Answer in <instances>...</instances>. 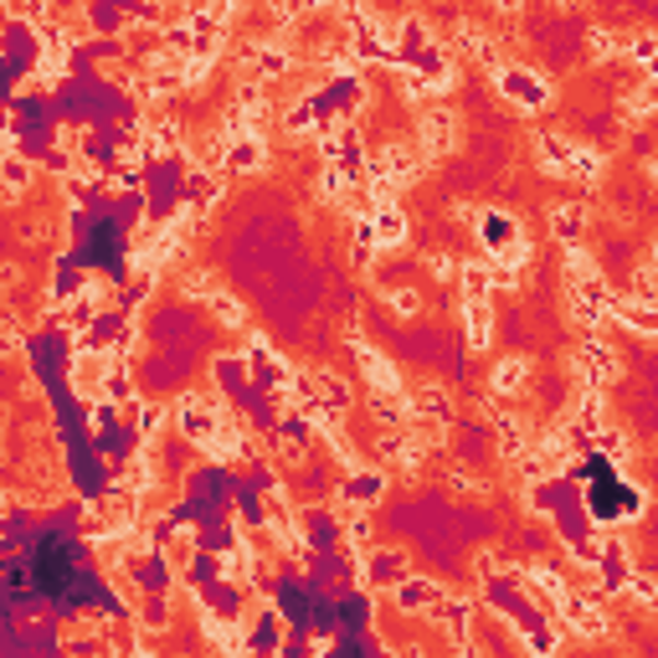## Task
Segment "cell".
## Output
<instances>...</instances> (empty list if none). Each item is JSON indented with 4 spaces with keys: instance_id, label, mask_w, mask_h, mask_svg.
I'll list each match as a JSON object with an SVG mask.
<instances>
[{
    "instance_id": "17",
    "label": "cell",
    "mask_w": 658,
    "mask_h": 658,
    "mask_svg": "<svg viewBox=\"0 0 658 658\" xmlns=\"http://www.w3.org/2000/svg\"><path fill=\"white\" fill-rule=\"evenodd\" d=\"M453 47L463 51V57H473V62H484V68H499V62H505V51L494 47V36L489 32H478V26H473V21H458V32H453Z\"/></svg>"
},
{
    "instance_id": "40",
    "label": "cell",
    "mask_w": 658,
    "mask_h": 658,
    "mask_svg": "<svg viewBox=\"0 0 658 658\" xmlns=\"http://www.w3.org/2000/svg\"><path fill=\"white\" fill-rule=\"evenodd\" d=\"M458 268H463V263H453V257H432V273H438V278H458Z\"/></svg>"
},
{
    "instance_id": "27",
    "label": "cell",
    "mask_w": 658,
    "mask_h": 658,
    "mask_svg": "<svg viewBox=\"0 0 658 658\" xmlns=\"http://www.w3.org/2000/svg\"><path fill=\"white\" fill-rule=\"evenodd\" d=\"M494 427H499V453L515 463V458H524L530 448H524V432H520V423L509 417V412H494Z\"/></svg>"
},
{
    "instance_id": "29",
    "label": "cell",
    "mask_w": 658,
    "mask_h": 658,
    "mask_svg": "<svg viewBox=\"0 0 658 658\" xmlns=\"http://www.w3.org/2000/svg\"><path fill=\"white\" fill-rule=\"evenodd\" d=\"M623 57H633L638 68H654V62H658V32L623 36Z\"/></svg>"
},
{
    "instance_id": "35",
    "label": "cell",
    "mask_w": 658,
    "mask_h": 658,
    "mask_svg": "<svg viewBox=\"0 0 658 658\" xmlns=\"http://www.w3.org/2000/svg\"><path fill=\"white\" fill-rule=\"evenodd\" d=\"M217 278H211V273H186V299H211V293H217Z\"/></svg>"
},
{
    "instance_id": "12",
    "label": "cell",
    "mask_w": 658,
    "mask_h": 658,
    "mask_svg": "<svg viewBox=\"0 0 658 658\" xmlns=\"http://www.w3.org/2000/svg\"><path fill=\"white\" fill-rule=\"evenodd\" d=\"M381 494H386V473L381 469H366V463H355L345 473V484H339V499L350 509H376L381 505Z\"/></svg>"
},
{
    "instance_id": "11",
    "label": "cell",
    "mask_w": 658,
    "mask_h": 658,
    "mask_svg": "<svg viewBox=\"0 0 658 658\" xmlns=\"http://www.w3.org/2000/svg\"><path fill=\"white\" fill-rule=\"evenodd\" d=\"M355 366H360V376L371 381L376 396H402V376H396V366H391V360L376 350V345L355 339Z\"/></svg>"
},
{
    "instance_id": "6",
    "label": "cell",
    "mask_w": 658,
    "mask_h": 658,
    "mask_svg": "<svg viewBox=\"0 0 658 658\" xmlns=\"http://www.w3.org/2000/svg\"><path fill=\"white\" fill-rule=\"evenodd\" d=\"M406 572H412V566H406V556L396 545H371V551L360 556V587L366 591H391Z\"/></svg>"
},
{
    "instance_id": "5",
    "label": "cell",
    "mask_w": 658,
    "mask_h": 658,
    "mask_svg": "<svg viewBox=\"0 0 658 658\" xmlns=\"http://www.w3.org/2000/svg\"><path fill=\"white\" fill-rule=\"evenodd\" d=\"M442 597H448V591H442L432 576H412V572H406L402 581L391 587V602H396V612H402V617H432Z\"/></svg>"
},
{
    "instance_id": "15",
    "label": "cell",
    "mask_w": 658,
    "mask_h": 658,
    "mask_svg": "<svg viewBox=\"0 0 658 658\" xmlns=\"http://www.w3.org/2000/svg\"><path fill=\"white\" fill-rule=\"evenodd\" d=\"M247 68H253V78H263V83H273V78H284L288 68H293V51H288V42H247Z\"/></svg>"
},
{
    "instance_id": "25",
    "label": "cell",
    "mask_w": 658,
    "mask_h": 658,
    "mask_svg": "<svg viewBox=\"0 0 658 658\" xmlns=\"http://www.w3.org/2000/svg\"><path fill=\"white\" fill-rule=\"evenodd\" d=\"M217 196H221V175H217V170H191V175H186V206H191V211H206Z\"/></svg>"
},
{
    "instance_id": "31",
    "label": "cell",
    "mask_w": 658,
    "mask_h": 658,
    "mask_svg": "<svg viewBox=\"0 0 658 658\" xmlns=\"http://www.w3.org/2000/svg\"><path fill=\"white\" fill-rule=\"evenodd\" d=\"M5 196H11V201H16V196H26V186H32V165H26V160H21L16 150L5 154Z\"/></svg>"
},
{
    "instance_id": "37",
    "label": "cell",
    "mask_w": 658,
    "mask_h": 658,
    "mask_svg": "<svg viewBox=\"0 0 658 658\" xmlns=\"http://www.w3.org/2000/svg\"><path fill=\"white\" fill-rule=\"evenodd\" d=\"M386 299H391V309H396V314H417V309H423V299H417L412 288H386Z\"/></svg>"
},
{
    "instance_id": "28",
    "label": "cell",
    "mask_w": 658,
    "mask_h": 658,
    "mask_svg": "<svg viewBox=\"0 0 658 658\" xmlns=\"http://www.w3.org/2000/svg\"><path fill=\"white\" fill-rule=\"evenodd\" d=\"M206 309H211V314H217V320L227 324V330H247V309L236 304V299L227 293V288H217V293L206 299Z\"/></svg>"
},
{
    "instance_id": "13",
    "label": "cell",
    "mask_w": 658,
    "mask_h": 658,
    "mask_svg": "<svg viewBox=\"0 0 658 658\" xmlns=\"http://www.w3.org/2000/svg\"><path fill=\"white\" fill-rule=\"evenodd\" d=\"M417 145H423L427 160L448 154L458 145V114H448V108H427L423 124H417Z\"/></svg>"
},
{
    "instance_id": "43",
    "label": "cell",
    "mask_w": 658,
    "mask_h": 658,
    "mask_svg": "<svg viewBox=\"0 0 658 658\" xmlns=\"http://www.w3.org/2000/svg\"><path fill=\"white\" fill-rule=\"evenodd\" d=\"M648 263H654V268H658V247H654V257H648Z\"/></svg>"
},
{
    "instance_id": "20",
    "label": "cell",
    "mask_w": 658,
    "mask_h": 658,
    "mask_svg": "<svg viewBox=\"0 0 658 658\" xmlns=\"http://www.w3.org/2000/svg\"><path fill=\"white\" fill-rule=\"evenodd\" d=\"M463 330H469V350H489L494 339V304L489 299H463Z\"/></svg>"
},
{
    "instance_id": "33",
    "label": "cell",
    "mask_w": 658,
    "mask_h": 658,
    "mask_svg": "<svg viewBox=\"0 0 658 658\" xmlns=\"http://www.w3.org/2000/svg\"><path fill=\"white\" fill-rule=\"evenodd\" d=\"M587 51L597 57V62H608V57H623V36H612V32H591V36H587Z\"/></svg>"
},
{
    "instance_id": "9",
    "label": "cell",
    "mask_w": 658,
    "mask_h": 658,
    "mask_svg": "<svg viewBox=\"0 0 658 658\" xmlns=\"http://www.w3.org/2000/svg\"><path fill=\"white\" fill-rule=\"evenodd\" d=\"M423 145H386V150L371 160V175L366 181H391V186H406L417 170H423Z\"/></svg>"
},
{
    "instance_id": "4",
    "label": "cell",
    "mask_w": 658,
    "mask_h": 658,
    "mask_svg": "<svg viewBox=\"0 0 658 658\" xmlns=\"http://www.w3.org/2000/svg\"><path fill=\"white\" fill-rule=\"evenodd\" d=\"M473 236H478V247H484V257H505V253H515L524 242V227H520V217H509V211H499V206H484L478 217H473Z\"/></svg>"
},
{
    "instance_id": "24",
    "label": "cell",
    "mask_w": 658,
    "mask_h": 658,
    "mask_svg": "<svg viewBox=\"0 0 658 658\" xmlns=\"http://www.w3.org/2000/svg\"><path fill=\"white\" fill-rule=\"evenodd\" d=\"M551 232L572 247V242H581V232H587V206H576V201H561L556 211H551Z\"/></svg>"
},
{
    "instance_id": "16",
    "label": "cell",
    "mask_w": 658,
    "mask_h": 658,
    "mask_svg": "<svg viewBox=\"0 0 658 658\" xmlns=\"http://www.w3.org/2000/svg\"><path fill=\"white\" fill-rule=\"evenodd\" d=\"M576 139L556 135V129H545V135H535V160H541V170H551V175H566L572 181V160H576Z\"/></svg>"
},
{
    "instance_id": "44",
    "label": "cell",
    "mask_w": 658,
    "mask_h": 658,
    "mask_svg": "<svg viewBox=\"0 0 658 658\" xmlns=\"http://www.w3.org/2000/svg\"><path fill=\"white\" fill-rule=\"evenodd\" d=\"M551 5H572V0H551Z\"/></svg>"
},
{
    "instance_id": "30",
    "label": "cell",
    "mask_w": 658,
    "mask_h": 658,
    "mask_svg": "<svg viewBox=\"0 0 658 658\" xmlns=\"http://www.w3.org/2000/svg\"><path fill=\"white\" fill-rule=\"evenodd\" d=\"M278 627H284V612L263 608L257 612V633H247V648H278Z\"/></svg>"
},
{
    "instance_id": "38",
    "label": "cell",
    "mask_w": 658,
    "mask_h": 658,
    "mask_svg": "<svg viewBox=\"0 0 658 658\" xmlns=\"http://www.w3.org/2000/svg\"><path fill=\"white\" fill-rule=\"evenodd\" d=\"M643 72H648V83H643L638 99L648 103V108H658V62H654V68H643Z\"/></svg>"
},
{
    "instance_id": "42",
    "label": "cell",
    "mask_w": 658,
    "mask_h": 658,
    "mask_svg": "<svg viewBox=\"0 0 658 658\" xmlns=\"http://www.w3.org/2000/svg\"><path fill=\"white\" fill-rule=\"evenodd\" d=\"M648 175H654V181H658V160H654V165H648Z\"/></svg>"
},
{
    "instance_id": "1",
    "label": "cell",
    "mask_w": 658,
    "mask_h": 658,
    "mask_svg": "<svg viewBox=\"0 0 658 658\" xmlns=\"http://www.w3.org/2000/svg\"><path fill=\"white\" fill-rule=\"evenodd\" d=\"M566 288H572V320H581V330H591L597 320H608V284L602 273L591 268V257L581 253V242L566 247Z\"/></svg>"
},
{
    "instance_id": "19",
    "label": "cell",
    "mask_w": 658,
    "mask_h": 658,
    "mask_svg": "<svg viewBox=\"0 0 658 658\" xmlns=\"http://www.w3.org/2000/svg\"><path fill=\"white\" fill-rule=\"evenodd\" d=\"M442 623V633H448V643H458V648H473V638H469V627H473V608L463 602V597H442L438 602V612H432Z\"/></svg>"
},
{
    "instance_id": "14",
    "label": "cell",
    "mask_w": 658,
    "mask_h": 658,
    "mask_svg": "<svg viewBox=\"0 0 658 658\" xmlns=\"http://www.w3.org/2000/svg\"><path fill=\"white\" fill-rule=\"evenodd\" d=\"M561 623L572 627L576 638H602V633H608L602 608H597L591 597H581V591H566V602H561Z\"/></svg>"
},
{
    "instance_id": "22",
    "label": "cell",
    "mask_w": 658,
    "mask_h": 658,
    "mask_svg": "<svg viewBox=\"0 0 658 658\" xmlns=\"http://www.w3.org/2000/svg\"><path fill=\"white\" fill-rule=\"evenodd\" d=\"M524 381H530V360H524V355H505L489 376L494 396H515V391H524Z\"/></svg>"
},
{
    "instance_id": "2",
    "label": "cell",
    "mask_w": 658,
    "mask_h": 658,
    "mask_svg": "<svg viewBox=\"0 0 658 658\" xmlns=\"http://www.w3.org/2000/svg\"><path fill=\"white\" fill-rule=\"evenodd\" d=\"M494 93L509 103V108H524V114H541L556 103V83L535 68H520V62H499L494 68Z\"/></svg>"
},
{
    "instance_id": "36",
    "label": "cell",
    "mask_w": 658,
    "mask_h": 658,
    "mask_svg": "<svg viewBox=\"0 0 658 658\" xmlns=\"http://www.w3.org/2000/svg\"><path fill=\"white\" fill-rule=\"evenodd\" d=\"M627 591H633L638 602H648V608H658V581H654V576L633 572V581H627Z\"/></svg>"
},
{
    "instance_id": "26",
    "label": "cell",
    "mask_w": 658,
    "mask_h": 658,
    "mask_svg": "<svg viewBox=\"0 0 658 658\" xmlns=\"http://www.w3.org/2000/svg\"><path fill=\"white\" fill-rule=\"evenodd\" d=\"M458 284H463V299H489L494 293L489 257H484V263H463V268H458Z\"/></svg>"
},
{
    "instance_id": "3",
    "label": "cell",
    "mask_w": 658,
    "mask_h": 658,
    "mask_svg": "<svg viewBox=\"0 0 658 658\" xmlns=\"http://www.w3.org/2000/svg\"><path fill=\"white\" fill-rule=\"evenodd\" d=\"M175 423H181L186 442H196V448H211V442L227 432V406H221L217 396H186V402L175 406Z\"/></svg>"
},
{
    "instance_id": "8",
    "label": "cell",
    "mask_w": 658,
    "mask_h": 658,
    "mask_svg": "<svg viewBox=\"0 0 658 658\" xmlns=\"http://www.w3.org/2000/svg\"><path fill=\"white\" fill-rule=\"evenodd\" d=\"M623 376V360L602 345V339H581V350H576V381L581 386H608V381H617Z\"/></svg>"
},
{
    "instance_id": "23",
    "label": "cell",
    "mask_w": 658,
    "mask_h": 658,
    "mask_svg": "<svg viewBox=\"0 0 658 658\" xmlns=\"http://www.w3.org/2000/svg\"><path fill=\"white\" fill-rule=\"evenodd\" d=\"M371 227H376V242H381V247H402L406 242V211L396 201L391 206H376L371 211Z\"/></svg>"
},
{
    "instance_id": "32",
    "label": "cell",
    "mask_w": 658,
    "mask_h": 658,
    "mask_svg": "<svg viewBox=\"0 0 658 658\" xmlns=\"http://www.w3.org/2000/svg\"><path fill=\"white\" fill-rule=\"evenodd\" d=\"M627 299H643V304H658V268L654 263H643L638 273H633V293Z\"/></svg>"
},
{
    "instance_id": "34",
    "label": "cell",
    "mask_w": 658,
    "mask_h": 658,
    "mask_svg": "<svg viewBox=\"0 0 658 658\" xmlns=\"http://www.w3.org/2000/svg\"><path fill=\"white\" fill-rule=\"evenodd\" d=\"M103 391H108L114 402H129V396H135V381H129V371H108L103 376Z\"/></svg>"
},
{
    "instance_id": "10",
    "label": "cell",
    "mask_w": 658,
    "mask_h": 658,
    "mask_svg": "<svg viewBox=\"0 0 658 658\" xmlns=\"http://www.w3.org/2000/svg\"><path fill=\"white\" fill-rule=\"evenodd\" d=\"M221 165L232 170V175H257V170L268 165V145H263V135H257V129L232 135L227 145H221Z\"/></svg>"
},
{
    "instance_id": "7",
    "label": "cell",
    "mask_w": 658,
    "mask_h": 658,
    "mask_svg": "<svg viewBox=\"0 0 658 658\" xmlns=\"http://www.w3.org/2000/svg\"><path fill=\"white\" fill-rule=\"evenodd\" d=\"M597 581H602V591H627V581H633V556H627V541L623 535H602L597 541Z\"/></svg>"
},
{
    "instance_id": "39",
    "label": "cell",
    "mask_w": 658,
    "mask_h": 658,
    "mask_svg": "<svg viewBox=\"0 0 658 658\" xmlns=\"http://www.w3.org/2000/svg\"><path fill=\"white\" fill-rule=\"evenodd\" d=\"M154 427H160V406H139V432L150 438Z\"/></svg>"
},
{
    "instance_id": "41",
    "label": "cell",
    "mask_w": 658,
    "mask_h": 658,
    "mask_svg": "<svg viewBox=\"0 0 658 658\" xmlns=\"http://www.w3.org/2000/svg\"><path fill=\"white\" fill-rule=\"evenodd\" d=\"M494 5H499V11H520L524 0H494Z\"/></svg>"
},
{
    "instance_id": "18",
    "label": "cell",
    "mask_w": 658,
    "mask_h": 658,
    "mask_svg": "<svg viewBox=\"0 0 658 658\" xmlns=\"http://www.w3.org/2000/svg\"><path fill=\"white\" fill-rule=\"evenodd\" d=\"M608 320L633 335H658V304H643V299H608Z\"/></svg>"
},
{
    "instance_id": "21",
    "label": "cell",
    "mask_w": 658,
    "mask_h": 658,
    "mask_svg": "<svg viewBox=\"0 0 658 658\" xmlns=\"http://www.w3.org/2000/svg\"><path fill=\"white\" fill-rule=\"evenodd\" d=\"M412 417L417 423H453V402H448V391L442 386H417L412 391Z\"/></svg>"
}]
</instances>
